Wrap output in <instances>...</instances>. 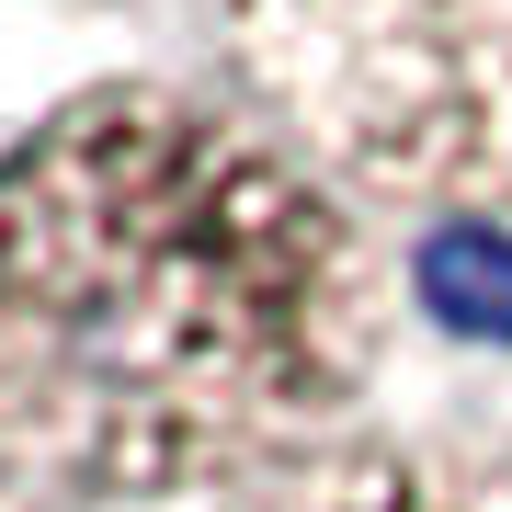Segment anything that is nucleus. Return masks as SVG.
<instances>
[{
  "instance_id": "obj_1",
  "label": "nucleus",
  "mask_w": 512,
  "mask_h": 512,
  "mask_svg": "<svg viewBox=\"0 0 512 512\" xmlns=\"http://www.w3.org/2000/svg\"><path fill=\"white\" fill-rule=\"evenodd\" d=\"M353 365V228L217 103L92 92L0 160V467L194 490L330 421Z\"/></svg>"
},
{
  "instance_id": "obj_3",
  "label": "nucleus",
  "mask_w": 512,
  "mask_h": 512,
  "mask_svg": "<svg viewBox=\"0 0 512 512\" xmlns=\"http://www.w3.org/2000/svg\"><path fill=\"white\" fill-rule=\"evenodd\" d=\"M285 512H490V501L444 490V478H330V490L285 501Z\"/></svg>"
},
{
  "instance_id": "obj_2",
  "label": "nucleus",
  "mask_w": 512,
  "mask_h": 512,
  "mask_svg": "<svg viewBox=\"0 0 512 512\" xmlns=\"http://www.w3.org/2000/svg\"><path fill=\"white\" fill-rule=\"evenodd\" d=\"M421 308L444 330H490L512 342V228H433L421 239Z\"/></svg>"
}]
</instances>
